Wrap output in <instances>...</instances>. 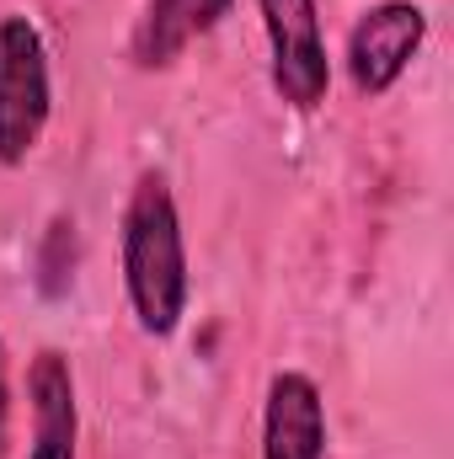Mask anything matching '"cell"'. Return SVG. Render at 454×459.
<instances>
[{
    "instance_id": "7",
    "label": "cell",
    "mask_w": 454,
    "mask_h": 459,
    "mask_svg": "<svg viewBox=\"0 0 454 459\" xmlns=\"http://www.w3.org/2000/svg\"><path fill=\"white\" fill-rule=\"evenodd\" d=\"M235 0H144L134 32H128V59L139 70H166L177 65L204 32H214L230 16Z\"/></svg>"
},
{
    "instance_id": "3",
    "label": "cell",
    "mask_w": 454,
    "mask_h": 459,
    "mask_svg": "<svg viewBox=\"0 0 454 459\" xmlns=\"http://www.w3.org/2000/svg\"><path fill=\"white\" fill-rule=\"evenodd\" d=\"M257 16L267 32V75L278 102H289L294 113H316L332 91V54L316 0H257Z\"/></svg>"
},
{
    "instance_id": "1",
    "label": "cell",
    "mask_w": 454,
    "mask_h": 459,
    "mask_svg": "<svg viewBox=\"0 0 454 459\" xmlns=\"http://www.w3.org/2000/svg\"><path fill=\"white\" fill-rule=\"evenodd\" d=\"M118 251H123V294L139 332L155 342L177 337L193 299V278H188V240L166 171H139V182L128 187Z\"/></svg>"
},
{
    "instance_id": "6",
    "label": "cell",
    "mask_w": 454,
    "mask_h": 459,
    "mask_svg": "<svg viewBox=\"0 0 454 459\" xmlns=\"http://www.w3.org/2000/svg\"><path fill=\"white\" fill-rule=\"evenodd\" d=\"M27 401H32V444L27 459H75L81 438V406H75V374L59 347H43L27 368Z\"/></svg>"
},
{
    "instance_id": "5",
    "label": "cell",
    "mask_w": 454,
    "mask_h": 459,
    "mask_svg": "<svg viewBox=\"0 0 454 459\" xmlns=\"http://www.w3.org/2000/svg\"><path fill=\"white\" fill-rule=\"evenodd\" d=\"M262 459H327V395L300 368H284L267 379Z\"/></svg>"
},
{
    "instance_id": "4",
    "label": "cell",
    "mask_w": 454,
    "mask_h": 459,
    "mask_svg": "<svg viewBox=\"0 0 454 459\" xmlns=\"http://www.w3.org/2000/svg\"><path fill=\"white\" fill-rule=\"evenodd\" d=\"M423 38H428V11L423 5H412V0H380V5H369L353 22L347 54H342L353 91L369 97V102L385 97L406 75V65L423 54Z\"/></svg>"
},
{
    "instance_id": "2",
    "label": "cell",
    "mask_w": 454,
    "mask_h": 459,
    "mask_svg": "<svg viewBox=\"0 0 454 459\" xmlns=\"http://www.w3.org/2000/svg\"><path fill=\"white\" fill-rule=\"evenodd\" d=\"M54 113L48 43L27 16H0V166L16 171L38 150Z\"/></svg>"
},
{
    "instance_id": "8",
    "label": "cell",
    "mask_w": 454,
    "mask_h": 459,
    "mask_svg": "<svg viewBox=\"0 0 454 459\" xmlns=\"http://www.w3.org/2000/svg\"><path fill=\"white\" fill-rule=\"evenodd\" d=\"M75 220L70 214H54L38 251H32V267H38V294L43 299H65L70 283H75Z\"/></svg>"
},
{
    "instance_id": "9",
    "label": "cell",
    "mask_w": 454,
    "mask_h": 459,
    "mask_svg": "<svg viewBox=\"0 0 454 459\" xmlns=\"http://www.w3.org/2000/svg\"><path fill=\"white\" fill-rule=\"evenodd\" d=\"M11 449V352L0 342V459Z\"/></svg>"
}]
</instances>
